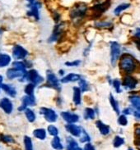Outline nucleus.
Returning <instances> with one entry per match:
<instances>
[{"instance_id":"obj_1","label":"nucleus","mask_w":140,"mask_h":150,"mask_svg":"<svg viewBox=\"0 0 140 150\" xmlns=\"http://www.w3.org/2000/svg\"><path fill=\"white\" fill-rule=\"evenodd\" d=\"M119 67L125 73H132L136 69V62L130 55H124L119 60Z\"/></svg>"},{"instance_id":"obj_2","label":"nucleus","mask_w":140,"mask_h":150,"mask_svg":"<svg viewBox=\"0 0 140 150\" xmlns=\"http://www.w3.org/2000/svg\"><path fill=\"white\" fill-rule=\"evenodd\" d=\"M87 7L85 4H80L79 5H76L73 10L70 12V17L72 20H80L84 17L86 15Z\"/></svg>"},{"instance_id":"obj_3","label":"nucleus","mask_w":140,"mask_h":150,"mask_svg":"<svg viewBox=\"0 0 140 150\" xmlns=\"http://www.w3.org/2000/svg\"><path fill=\"white\" fill-rule=\"evenodd\" d=\"M121 47L119 43L113 41L111 42V62L112 66L115 67L120 56Z\"/></svg>"},{"instance_id":"obj_4","label":"nucleus","mask_w":140,"mask_h":150,"mask_svg":"<svg viewBox=\"0 0 140 150\" xmlns=\"http://www.w3.org/2000/svg\"><path fill=\"white\" fill-rule=\"evenodd\" d=\"M28 1L29 11L27 12L28 16H33L36 18V20H39L40 15H39V9L41 8V4L37 2L36 0H27Z\"/></svg>"},{"instance_id":"obj_5","label":"nucleus","mask_w":140,"mask_h":150,"mask_svg":"<svg viewBox=\"0 0 140 150\" xmlns=\"http://www.w3.org/2000/svg\"><path fill=\"white\" fill-rule=\"evenodd\" d=\"M26 79L28 81H30V83H31L33 85H37L39 84H41L43 82L44 79L43 77L39 75V73L37 72L36 70H30L26 74Z\"/></svg>"},{"instance_id":"obj_6","label":"nucleus","mask_w":140,"mask_h":150,"mask_svg":"<svg viewBox=\"0 0 140 150\" xmlns=\"http://www.w3.org/2000/svg\"><path fill=\"white\" fill-rule=\"evenodd\" d=\"M40 113L44 116L45 119L48 122H55L57 121L58 115L56 112L51 108H41L40 110Z\"/></svg>"},{"instance_id":"obj_7","label":"nucleus","mask_w":140,"mask_h":150,"mask_svg":"<svg viewBox=\"0 0 140 150\" xmlns=\"http://www.w3.org/2000/svg\"><path fill=\"white\" fill-rule=\"evenodd\" d=\"M27 54H28V52L20 45H16L12 49V56L17 60L24 59L25 57L27 56Z\"/></svg>"},{"instance_id":"obj_8","label":"nucleus","mask_w":140,"mask_h":150,"mask_svg":"<svg viewBox=\"0 0 140 150\" xmlns=\"http://www.w3.org/2000/svg\"><path fill=\"white\" fill-rule=\"evenodd\" d=\"M61 117L68 124H75L79 120L78 115L70 112H62Z\"/></svg>"},{"instance_id":"obj_9","label":"nucleus","mask_w":140,"mask_h":150,"mask_svg":"<svg viewBox=\"0 0 140 150\" xmlns=\"http://www.w3.org/2000/svg\"><path fill=\"white\" fill-rule=\"evenodd\" d=\"M66 130L71 134L74 137H80L82 134V129L80 126H77L75 124H68L65 126Z\"/></svg>"},{"instance_id":"obj_10","label":"nucleus","mask_w":140,"mask_h":150,"mask_svg":"<svg viewBox=\"0 0 140 150\" xmlns=\"http://www.w3.org/2000/svg\"><path fill=\"white\" fill-rule=\"evenodd\" d=\"M138 84L135 78L130 76H125L123 80V86L125 89H134Z\"/></svg>"},{"instance_id":"obj_11","label":"nucleus","mask_w":140,"mask_h":150,"mask_svg":"<svg viewBox=\"0 0 140 150\" xmlns=\"http://www.w3.org/2000/svg\"><path fill=\"white\" fill-rule=\"evenodd\" d=\"M63 26H64L63 23H59V24L55 25V27H54L53 30V34L51 35V36L49 37V43L55 42L59 39V37L61 36L62 32H63Z\"/></svg>"},{"instance_id":"obj_12","label":"nucleus","mask_w":140,"mask_h":150,"mask_svg":"<svg viewBox=\"0 0 140 150\" xmlns=\"http://www.w3.org/2000/svg\"><path fill=\"white\" fill-rule=\"evenodd\" d=\"M0 108L7 114H11L13 111V105L12 102L8 98H4L0 100Z\"/></svg>"},{"instance_id":"obj_13","label":"nucleus","mask_w":140,"mask_h":150,"mask_svg":"<svg viewBox=\"0 0 140 150\" xmlns=\"http://www.w3.org/2000/svg\"><path fill=\"white\" fill-rule=\"evenodd\" d=\"M36 104V99L35 97H31L28 95H26L22 98V104L19 107V111H23L26 109L28 106H34Z\"/></svg>"},{"instance_id":"obj_14","label":"nucleus","mask_w":140,"mask_h":150,"mask_svg":"<svg viewBox=\"0 0 140 150\" xmlns=\"http://www.w3.org/2000/svg\"><path fill=\"white\" fill-rule=\"evenodd\" d=\"M26 74V72L20 71V70H16L15 68L8 69L7 71V76L10 80L16 79V78H20V77H25Z\"/></svg>"},{"instance_id":"obj_15","label":"nucleus","mask_w":140,"mask_h":150,"mask_svg":"<svg viewBox=\"0 0 140 150\" xmlns=\"http://www.w3.org/2000/svg\"><path fill=\"white\" fill-rule=\"evenodd\" d=\"M46 78H47V81L49 83V85H51L54 88H57V89H59V81L58 80V78L56 77V76L50 71H47V74H46Z\"/></svg>"},{"instance_id":"obj_16","label":"nucleus","mask_w":140,"mask_h":150,"mask_svg":"<svg viewBox=\"0 0 140 150\" xmlns=\"http://www.w3.org/2000/svg\"><path fill=\"white\" fill-rule=\"evenodd\" d=\"M81 80V76L76 73H69L67 76H64L62 78L60 81L62 83L65 84V83H69V82H74V81H78Z\"/></svg>"},{"instance_id":"obj_17","label":"nucleus","mask_w":140,"mask_h":150,"mask_svg":"<svg viewBox=\"0 0 140 150\" xmlns=\"http://www.w3.org/2000/svg\"><path fill=\"white\" fill-rule=\"evenodd\" d=\"M73 101H74L75 105H80L81 101H82V98H81V93L82 90L78 87H74L73 88Z\"/></svg>"},{"instance_id":"obj_18","label":"nucleus","mask_w":140,"mask_h":150,"mask_svg":"<svg viewBox=\"0 0 140 150\" xmlns=\"http://www.w3.org/2000/svg\"><path fill=\"white\" fill-rule=\"evenodd\" d=\"M96 126L98 128L100 133L103 135H107L110 134V126H107L106 124H104L101 121H97L96 122Z\"/></svg>"},{"instance_id":"obj_19","label":"nucleus","mask_w":140,"mask_h":150,"mask_svg":"<svg viewBox=\"0 0 140 150\" xmlns=\"http://www.w3.org/2000/svg\"><path fill=\"white\" fill-rule=\"evenodd\" d=\"M11 62V57L6 54V53H2L0 54V67H4L9 65Z\"/></svg>"},{"instance_id":"obj_20","label":"nucleus","mask_w":140,"mask_h":150,"mask_svg":"<svg viewBox=\"0 0 140 150\" xmlns=\"http://www.w3.org/2000/svg\"><path fill=\"white\" fill-rule=\"evenodd\" d=\"M129 102L132 106L134 108V109L137 111H140V96L132 95L129 97Z\"/></svg>"},{"instance_id":"obj_21","label":"nucleus","mask_w":140,"mask_h":150,"mask_svg":"<svg viewBox=\"0 0 140 150\" xmlns=\"http://www.w3.org/2000/svg\"><path fill=\"white\" fill-rule=\"evenodd\" d=\"M1 88L4 89V91H5L6 93H8V95H10L11 97H15V96H16V89H15L12 85L4 84V85H3V86H2Z\"/></svg>"},{"instance_id":"obj_22","label":"nucleus","mask_w":140,"mask_h":150,"mask_svg":"<svg viewBox=\"0 0 140 150\" xmlns=\"http://www.w3.org/2000/svg\"><path fill=\"white\" fill-rule=\"evenodd\" d=\"M51 146H52L54 149L55 150H63V149H64V146L62 144L60 138L58 137V136H54V137L52 141H51Z\"/></svg>"},{"instance_id":"obj_23","label":"nucleus","mask_w":140,"mask_h":150,"mask_svg":"<svg viewBox=\"0 0 140 150\" xmlns=\"http://www.w3.org/2000/svg\"><path fill=\"white\" fill-rule=\"evenodd\" d=\"M66 143H67V150H74L78 147V143L72 137H67Z\"/></svg>"},{"instance_id":"obj_24","label":"nucleus","mask_w":140,"mask_h":150,"mask_svg":"<svg viewBox=\"0 0 140 150\" xmlns=\"http://www.w3.org/2000/svg\"><path fill=\"white\" fill-rule=\"evenodd\" d=\"M33 134L36 138L44 140L46 138V131L45 129H36L33 131Z\"/></svg>"},{"instance_id":"obj_25","label":"nucleus","mask_w":140,"mask_h":150,"mask_svg":"<svg viewBox=\"0 0 140 150\" xmlns=\"http://www.w3.org/2000/svg\"><path fill=\"white\" fill-rule=\"evenodd\" d=\"M129 7H130V4H119V5H118V6L115 8V10H114V14L116 15V16H119L121 12H123V11H124V10L128 9Z\"/></svg>"},{"instance_id":"obj_26","label":"nucleus","mask_w":140,"mask_h":150,"mask_svg":"<svg viewBox=\"0 0 140 150\" xmlns=\"http://www.w3.org/2000/svg\"><path fill=\"white\" fill-rule=\"evenodd\" d=\"M110 103H111V107H112V108L113 110L115 111L116 113L119 115V112H120V111H119V103H118V102L115 100V98L113 97V95L112 94H110Z\"/></svg>"},{"instance_id":"obj_27","label":"nucleus","mask_w":140,"mask_h":150,"mask_svg":"<svg viewBox=\"0 0 140 150\" xmlns=\"http://www.w3.org/2000/svg\"><path fill=\"white\" fill-rule=\"evenodd\" d=\"M83 114H84V118L86 120H88V119L93 120L95 118V111L91 108H86V109L84 110Z\"/></svg>"},{"instance_id":"obj_28","label":"nucleus","mask_w":140,"mask_h":150,"mask_svg":"<svg viewBox=\"0 0 140 150\" xmlns=\"http://www.w3.org/2000/svg\"><path fill=\"white\" fill-rule=\"evenodd\" d=\"M25 115L30 122H34L36 121V114L30 108H26L25 110Z\"/></svg>"},{"instance_id":"obj_29","label":"nucleus","mask_w":140,"mask_h":150,"mask_svg":"<svg viewBox=\"0 0 140 150\" xmlns=\"http://www.w3.org/2000/svg\"><path fill=\"white\" fill-rule=\"evenodd\" d=\"M34 89H35V85L29 83L28 85H26V86L25 87V93L28 96L35 97L34 96Z\"/></svg>"},{"instance_id":"obj_30","label":"nucleus","mask_w":140,"mask_h":150,"mask_svg":"<svg viewBox=\"0 0 140 150\" xmlns=\"http://www.w3.org/2000/svg\"><path fill=\"white\" fill-rule=\"evenodd\" d=\"M109 4H107L106 3H103V4H99L95 5L94 7L92 8V9H94L95 11H96L97 12H103L106 10L109 6H107Z\"/></svg>"},{"instance_id":"obj_31","label":"nucleus","mask_w":140,"mask_h":150,"mask_svg":"<svg viewBox=\"0 0 140 150\" xmlns=\"http://www.w3.org/2000/svg\"><path fill=\"white\" fill-rule=\"evenodd\" d=\"M12 67H13V68H15V69L20 70V71H25V72H26V63H25V62H14L12 63Z\"/></svg>"},{"instance_id":"obj_32","label":"nucleus","mask_w":140,"mask_h":150,"mask_svg":"<svg viewBox=\"0 0 140 150\" xmlns=\"http://www.w3.org/2000/svg\"><path fill=\"white\" fill-rule=\"evenodd\" d=\"M124 144V139L119 135L115 136L114 140H113V145L115 148H119Z\"/></svg>"},{"instance_id":"obj_33","label":"nucleus","mask_w":140,"mask_h":150,"mask_svg":"<svg viewBox=\"0 0 140 150\" xmlns=\"http://www.w3.org/2000/svg\"><path fill=\"white\" fill-rule=\"evenodd\" d=\"M95 26L97 28H109L112 26V23L110 21H97L95 23Z\"/></svg>"},{"instance_id":"obj_34","label":"nucleus","mask_w":140,"mask_h":150,"mask_svg":"<svg viewBox=\"0 0 140 150\" xmlns=\"http://www.w3.org/2000/svg\"><path fill=\"white\" fill-rule=\"evenodd\" d=\"M24 144H25V150H33V144L31 139L28 136H25L24 137Z\"/></svg>"},{"instance_id":"obj_35","label":"nucleus","mask_w":140,"mask_h":150,"mask_svg":"<svg viewBox=\"0 0 140 150\" xmlns=\"http://www.w3.org/2000/svg\"><path fill=\"white\" fill-rule=\"evenodd\" d=\"M78 85H79V88L80 89L82 90V92H86L87 91L88 89H89V85L87 84V82H86L85 80H82L81 79L80 81H78Z\"/></svg>"},{"instance_id":"obj_36","label":"nucleus","mask_w":140,"mask_h":150,"mask_svg":"<svg viewBox=\"0 0 140 150\" xmlns=\"http://www.w3.org/2000/svg\"><path fill=\"white\" fill-rule=\"evenodd\" d=\"M90 140H91V138H90V136H89V134L86 133V130H82V134H81V136H80V142L88 143V142H90Z\"/></svg>"},{"instance_id":"obj_37","label":"nucleus","mask_w":140,"mask_h":150,"mask_svg":"<svg viewBox=\"0 0 140 150\" xmlns=\"http://www.w3.org/2000/svg\"><path fill=\"white\" fill-rule=\"evenodd\" d=\"M48 132L50 135H52L54 137L57 136L58 134H59V130H58L57 127L53 126V125H50V126H48Z\"/></svg>"},{"instance_id":"obj_38","label":"nucleus","mask_w":140,"mask_h":150,"mask_svg":"<svg viewBox=\"0 0 140 150\" xmlns=\"http://www.w3.org/2000/svg\"><path fill=\"white\" fill-rule=\"evenodd\" d=\"M112 85H113V87L115 89L116 93H121V89H120L121 83H120V81H119L118 79H115L114 81H112Z\"/></svg>"},{"instance_id":"obj_39","label":"nucleus","mask_w":140,"mask_h":150,"mask_svg":"<svg viewBox=\"0 0 140 150\" xmlns=\"http://www.w3.org/2000/svg\"><path fill=\"white\" fill-rule=\"evenodd\" d=\"M118 123L120 126H125L128 125V119L125 115H119L118 117Z\"/></svg>"},{"instance_id":"obj_40","label":"nucleus","mask_w":140,"mask_h":150,"mask_svg":"<svg viewBox=\"0 0 140 150\" xmlns=\"http://www.w3.org/2000/svg\"><path fill=\"white\" fill-rule=\"evenodd\" d=\"M80 63H81L80 60H74L73 62H66L64 65L67 67H78L80 65Z\"/></svg>"},{"instance_id":"obj_41","label":"nucleus","mask_w":140,"mask_h":150,"mask_svg":"<svg viewBox=\"0 0 140 150\" xmlns=\"http://www.w3.org/2000/svg\"><path fill=\"white\" fill-rule=\"evenodd\" d=\"M0 140H2V141H4V142H8V143H11L13 142L14 140H13V139L11 137V136H9V135H0Z\"/></svg>"},{"instance_id":"obj_42","label":"nucleus","mask_w":140,"mask_h":150,"mask_svg":"<svg viewBox=\"0 0 140 150\" xmlns=\"http://www.w3.org/2000/svg\"><path fill=\"white\" fill-rule=\"evenodd\" d=\"M84 150H96L95 149L94 146L90 144V143H86V144H85V146H84Z\"/></svg>"},{"instance_id":"obj_43","label":"nucleus","mask_w":140,"mask_h":150,"mask_svg":"<svg viewBox=\"0 0 140 150\" xmlns=\"http://www.w3.org/2000/svg\"><path fill=\"white\" fill-rule=\"evenodd\" d=\"M134 117H136L137 119H140V111L134 110Z\"/></svg>"},{"instance_id":"obj_44","label":"nucleus","mask_w":140,"mask_h":150,"mask_svg":"<svg viewBox=\"0 0 140 150\" xmlns=\"http://www.w3.org/2000/svg\"><path fill=\"white\" fill-rule=\"evenodd\" d=\"M134 36L138 39L140 40V28H137L135 30V33H134Z\"/></svg>"},{"instance_id":"obj_45","label":"nucleus","mask_w":140,"mask_h":150,"mask_svg":"<svg viewBox=\"0 0 140 150\" xmlns=\"http://www.w3.org/2000/svg\"><path fill=\"white\" fill-rule=\"evenodd\" d=\"M132 111L130 110V108H125V109H124L123 111V114L124 115H129V114H131Z\"/></svg>"},{"instance_id":"obj_46","label":"nucleus","mask_w":140,"mask_h":150,"mask_svg":"<svg viewBox=\"0 0 140 150\" xmlns=\"http://www.w3.org/2000/svg\"><path fill=\"white\" fill-rule=\"evenodd\" d=\"M135 134H136V136H137L138 138L140 139V126H139V127H138V128H136Z\"/></svg>"},{"instance_id":"obj_47","label":"nucleus","mask_w":140,"mask_h":150,"mask_svg":"<svg viewBox=\"0 0 140 150\" xmlns=\"http://www.w3.org/2000/svg\"><path fill=\"white\" fill-rule=\"evenodd\" d=\"M134 42H135V44H136V45H137V47H138L139 50H140V40L139 39H138V40L134 41Z\"/></svg>"},{"instance_id":"obj_48","label":"nucleus","mask_w":140,"mask_h":150,"mask_svg":"<svg viewBox=\"0 0 140 150\" xmlns=\"http://www.w3.org/2000/svg\"><path fill=\"white\" fill-rule=\"evenodd\" d=\"M3 81H4V77L2 76H0V88L3 86V85H4V84H3Z\"/></svg>"},{"instance_id":"obj_49","label":"nucleus","mask_w":140,"mask_h":150,"mask_svg":"<svg viewBox=\"0 0 140 150\" xmlns=\"http://www.w3.org/2000/svg\"><path fill=\"white\" fill-rule=\"evenodd\" d=\"M59 74L61 76H64V70H60L59 71Z\"/></svg>"},{"instance_id":"obj_50","label":"nucleus","mask_w":140,"mask_h":150,"mask_svg":"<svg viewBox=\"0 0 140 150\" xmlns=\"http://www.w3.org/2000/svg\"><path fill=\"white\" fill-rule=\"evenodd\" d=\"M74 150H82V149H81V148H79V147H78V148H77L76 149H74Z\"/></svg>"},{"instance_id":"obj_51","label":"nucleus","mask_w":140,"mask_h":150,"mask_svg":"<svg viewBox=\"0 0 140 150\" xmlns=\"http://www.w3.org/2000/svg\"><path fill=\"white\" fill-rule=\"evenodd\" d=\"M128 150H134V149H133L132 148H129V149H128Z\"/></svg>"},{"instance_id":"obj_52","label":"nucleus","mask_w":140,"mask_h":150,"mask_svg":"<svg viewBox=\"0 0 140 150\" xmlns=\"http://www.w3.org/2000/svg\"><path fill=\"white\" fill-rule=\"evenodd\" d=\"M0 34H1V31H0Z\"/></svg>"}]
</instances>
